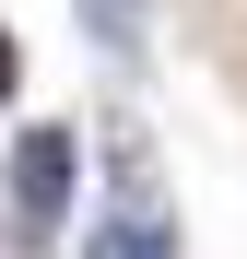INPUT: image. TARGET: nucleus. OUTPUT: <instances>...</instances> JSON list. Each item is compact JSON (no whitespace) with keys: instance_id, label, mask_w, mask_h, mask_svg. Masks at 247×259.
Here are the masks:
<instances>
[{"instance_id":"f257e3e1","label":"nucleus","mask_w":247,"mask_h":259,"mask_svg":"<svg viewBox=\"0 0 247 259\" xmlns=\"http://www.w3.org/2000/svg\"><path fill=\"white\" fill-rule=\"evenodd\" d=\"M71 189H82V130H71V118H35V130H12L0 200H12V236H24V247H47V236L71 224Z\"/></svg>"},{"instance_id":"20e7f679","label":"nucleus","mask_w":247,"mask_h":259,"mask_svg":"<svg viewBox=\"0 0 247 259\" xmlns=\"http://www.w3.org/2000/svg\"><path fill=\"white\" fill-rule=\"evenodd\" d=\"M12 82H24V48H12V24H0V106H12Z\"/></svg>"},{"instance_id":"f03ea898","label":"nucleus","mask_w":247,"mask_h":259,"mask_svg":"<svg viewBox=\"0 0 247 259\" xmlns=\"http://www.w3.org/2000/svg\"><path fill=\"white\" fill-rule=\"evenodd\" d=\"M82 259H177V224H165V200H118L94 236H82Z\"/></svg>"},{"instance_id":"7ed1b4c3","label":"nucleus","mask_w":247,"mask_h":259,"mask_svg":"<svg viewBox=\"0 0 247 259\" xmlns=\"http://www.w3.org/2000/svg\"><path fill=\"white\" fill-rule=\"evenodd\" d=\"M82 12V35H94L106 59H141V24H153V0H71Z\"/></svg>"}]
</instances>
